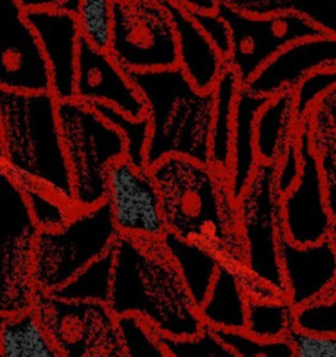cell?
Returning a JSON list of instances; mask_svg holds the SVG:
<instances>
[{
  "label": "cell",
  "instance_id": "obj_24",
  "mask_svg": "<svg viewBox=\"0 0 336 357\" xmlns=\"http://www.w3.org/2000/svg\"><path fill=\"white\" fill-rule=\"evenodd\" d=\"M241 88L243 84L238 75L229 66L222 73L213 88L215 106L211 131L209 163L224 173H230L231 166L234 113Z\"/></svg>",
  "mask_w": 336,
  "mask_h": 357
},
{
  "label": "cell",
  "instance_id": "obj_40",
  "mask_svg": "<svg viewBox=\"0 0 336 357\" xmlns=\"http://www.w3.org/2000/svg\"><path fill=\"white\" fill-rule=\"evenodd\" d=\"M300 173H301V156L298 149V141L296 137L289 145L280 162L277 163L276 181L282 194H286L297 183Z\"/></svg>",
  "mask_w": 336,
  "mask_h": 357
},
{
  "label": "cell",
  "instance_id": "obj_41",
  "mask_svg": "<svg viewBox=\"0 0 336 357\" xmlns=\"http://www.w3.org/2000/svg\"><path fill=\"white\" fill-rule=\"evenodd\" d=\"M187 13H211L217 11L220 0H169Z\"/></svg>",
  "mask_w": 336,
  "mask_h": 357
},
{
  "label": "cell",
  "instance_id": "obj_34",
  "mask_svg": "<svg viewBox=\"0 0 336 357\" xmlns=\"http://www.w3.org/2000/svg\"><path fill=\"white\" fill-rule=\"evenodd\" d=\"M294 324L304 332L336 336V284L316 300L296 307Z\"/></svg>",
  "mask_w": 336,
  "mask_h": 357
},
{
  "label": "cell",
  "instance_id": "obj_11",
  "mask_svg": "<svg viewBox=\"0 0 336 357\" xmlns=\"http://www.w3.org/2000/svg\"><path fill=\"white\" fill-rule=\"evenodd\" d=\"M217 13L231 31L233 47L227 66L245 86L276 54L289 45L322 35L319 28L297 14L251 15L220 3Z\"/></svg>",
  "mask_w": 336,
  "mask_h": 357
},
{
  "label": "cell",
  "instance_id": "obj_39",
  "mask_svg": "<svg viewBox=\"0 0 336 357\" xmlns=\"http://www.w3.org/2000/svg\"><path fill=\"white\" fill-rule=\"evenodd\" d=\"M289 339L293 343L296 357H336V336L294 329Z\"/></svg>",
  "mask_w": 336,
  "mask_h": 357
},
{
  "label": "cell",
  "instance_id": "obj_21",
  "mask_svg": "<svg viewBox=\"0 0 336 357\" xmlns=\"http://www.w3.org/2000/svg\"><path fill=\"white\" fill-rule=\"evenodd\" d=\"M268 100L269 96L254 93L245 86L241 88L237 98L231 142V166L229 173L236 199L247 187L259 165L255 145V123L259 110Z\"/></svg>",
  "mask_w": 336,
  "mask_h": 357
},
{
  "label": "cell",
  "instance_id": "obj_15",
  "mask_svg": "<svg viewBox=\"0 0 336 357\" xmlns=\"http://www.w3.org/2000/svg\"><path fill=\"white\" fill-rule=\"evenodd\" d=\"M50 71V92L60 100L75 98L81 31L77 15L60 7L25 10Z\"/></svg>",
  "mask_w": 336,
  "mask_h": 357
},
{
  "label": "cell",
  "instance_id": "obj_26",
  "mask_svg": "<svg viewBox=\"0 0 336 357\" xmlns=\"http://www.w3.org/2000/svg\"><path fill=\"white\" fill-rule=\"evenodd\" d=\"M229 7L251 14H297L322 32L336 35V0H220Z\"/></svg>",
  "mask_w": 336,
  "mask_h": 357
},
{
  "label": "cell",
  "instance_id": "obj_25",
  "mask_svg": "<svg viewBox=\"0 0 336 357\" xmlns=\"http://www.w3.org/2000/svg\"><path fill=\"white\" fill-rule=\"evenodd\" d=\"M0 357H64L35 312L0 315Z\"/></svg>",
  "mask_w": 336,
  "mask_h": 357
},
{
  "label": "cell",
  "instance_id": "obj_30",
  "mask_svg": "<svg viewBox=\"0 0 336 357\" xmlns=\"http://www.w3.org/2000/svg\"><path fill=\"white\" fill-rule=\"evenodd\" d=\"M20 185L25 194L32 219L39 230H52L63 226L77 209L74 204L63 199L45 187L33 183H22Z\"/></svg>",
  "mask_w": 336,
  "mask_h": 357
},
{
  "label": "cell",
  "instance_id": "obj_5",
  "mask_svg": "<svg viewBox=\"0 0 336 357\" xmlns=\"http://www.w3.org/2000/svg\"><path fill=\"white\" fill-rule=\"evenodd\" d=\"M57 114L71 173L74 206L88 208L105 202L109 169L125 156L124 137L93 105L78 98L60 100Z\"/></svg>",
  "mask_w": 336,
  "mask_h": 357
},
{
  "label": "cell",
  "instance_id": "obj_27",
  "mask_svg": "<svg viewBox=\"0 0 336 357\" xmlns=\"http://www.w3.org/2000/svg\"><path fill=\"white\" fill-rule=\"evenodd\" d=\"M296 307L286 297L248 298L244 331L257 339H283L296 329Z\"/></svg>",
  "mask_w": 336,
  "mask_h": 357
},
{
  "label": "cell",
  "instance_id": "obj_9",
  "mask_svg": "<svg viewBox=\"0 0 336 357\" xmlns=\"http://www.w3.org/2000/svg\"><path fill=\"white\" fill-rule=\"evenodd\" d=\"M32 311L64 357H125L119 317L106 303L36 290Z\"/></svg>",
  "mask_w": 336,
  "mask_h": 357
},
{
  "label": "cell",
  "instance_id": "obj_37",
  "mask_svg": "<svg viewBox=\"0 0 336 357\" xmlns=\"http://www.w3.org/2000/svg\"><path fill=\"white\" fill-rule=\"evenodd\" d=\"M336 88V68H323L307 75L293 91L298 123L305 120L318 102Z\"/></svg>",
  "mask_w": 336,
  "mask_h": 357
},
{
  "label": "cell",
  "instance_id": "obj_6",
  "mask_svg": "<svg viewBox=\"0 0 336 357\" xmlns=\"http://www.w3.org/2000/svg\"><path fill=\"white\" fill-rule=\"evenodd\" d=\"M119 237L106 202L77 208L63 226L39 230L33 261L36 290L57 291L110 251Z\"/></svg>",
  "mask_w": 336,
  "mask_h": 357
},
{
  "label": "cell",
  "instance_id": "obj_42",
  "mask_svg": "<svg viewBox=\"0 0 336 357\" xmlns=\"http://www.w3.org/2000/svg\"><path fill=\"white\" fill-rule=\"evenodd\" d=\"M316 107H319L326 117L329 119L332 127L336 131V88L333 91H330L328 95H325L316 105Z\"/></svg>",
  "mask_w": 336,
  "mask_h": 357
},
{
  "label": "cell",
  "instance_id": "obj_22",
  "mask_svg": "<svg viewBox=\"0 0 336 357\" xmlns=\"http://www.w3.org/2000/svg\"><path fill=\"white\" fill-rule=\"evenodd\" d=\"M293 91L270 96L255 123V145L262 163H279L298 132Z\"/></svg>",
  "mask_w": 336,
  "mask_h": 357
},
{
  "label": "cell",
  "instance_id": "obj_29",
  "mask_svg": "<svg viewBox=\"0 0 336 357\" xmlns=\"http://www.w3.org/2000/svg\"><path fill=\"white\" fill-rule=\"evenodd\" d=\"M113 275V248L88 265L74 279L54 294L68 300H85L106 303L110 294Z\"/></svg>",
  "mask_w": 336,
  "mask_h": 357
},
{
  "label": "cell",
  "instance_id": "obj_33",
  "mask_svg": "<svg viewBox=\"0 0 336 357\" xmlns=\"http://www.w3.org/2000/svg\"><path fill=\"white\" fill-rule=\"evenodd\" d=\"M119 328L125 357H173L162 335L138 315L119 317Z\"/></svg>",
  "mask_w": 336,
  "mask_h": 357
},
{
  "label": "cell",
  "instance_id": "obj_31",
  "mask_svg": "<svg viewBox=\"0 0 336 357\" xmlns=\"http://www.w3.org/2000/svg\"><path fill=\"white\" fill-rule=\"evenodd\" d=\"M116 0H79L77 20L81 36L91 46L109 50L113 35Z\"/></svg>",
  "mask_w": 336,
  "mask_h": 357
},
{
  "label": "cell",
  "instance_id": "obj_38",
  "mask_svg": "<svg viewBox=\"0 0 336 357\" xmlns=\"http://www.w3.org/2000/svg\"><path fill=\"white\" fill-rule=\"evenodd\" d=\"M198 26L204 31L212 45L217 49V52L227 60L231 53L233 40H231V31L226 20L217 13H190Z\"/></svg>",
  "mask_w": 336,
  "mask_h": 357
},
{
  "label": "cell",
  "instance_id": "obj_23",
  "mask_svg": "<svg viewBox=\"0 0 336 357\" xmlns=\"http://www.w3.org/2000/svg\"><path fill=\"white\" fill-rule=\"evenodd\" d=\"M162 243L177 266L192 300L199 307L206 298L223 262L209 248L184 240L170 231L165 234Z\"/></svg>",
  "mask_w": 336,
  "mask_h": 357
},
{
  "label": "cell",
  "instance_id": "obj_12",
  "mask_svg": "<svg viewBox=\"0 0 336 357\" xmlns=\"http://www.w3.org/2000/svg\"><path fill=\"white\" fill-rule=\"evenodd\" d=\"M105 202L120 236L162 240L167 233L159 187L149 166H137L125 156L113 163Z\"/></svg>",
  "mask_w": 336,
  "mask_h": 357
},
{
  "label": "cell",
  "instance_id": "obj_1",
  "mask_svg": "<svg viewBox=\"0 0 336 357\" xmlns=\"http://www.w3.org/2000/svg\"><path fill=\"white\" fill-rule=\"evenodd\" d=\"M151 169L167 231L209 248L223 264L247 271L229 173L185 156H167Z\"/></svg>",
  "mask_w": 336,
  "mask_h": 357
},
{
  "label": "cell",
  "instance_id": "obj_18",
  "mask_svg": "<svg viewBox=\"0 0 336 357\" xmlns=\"http://www.w3.org/2000/svg\"><path fill=\"white\" fill-rule=\"evenodd\" d=\"M286 298L300 307L316 300L336 284V243L329 237L298 245L286 236L280 244Z\"/></svg>",
  "mask_w": 336,
  "mask_h": 357
},
{
  "label": "cell",
  "instance_id": "obj_16",
  "mask_svg": "<svg viewBox=\"0 0 336 357\" xmlns=\"http://www.w3.org/2000/svg\"><path fill=\"white\" fill-rule=\"evenodd\" d=\"M75 98L88 103H103L139 119L146 113L145 102L123 68L109 50H100L81 40L77 66Z\"/></svg>",
  "mask_w": 336,
  "mask_h": 357
},
{
  "label": "cell",
  "instance_id": "obj_7",
  "mask_svg": "<svg viewBox=\"0 0 336 357\" xmlns=\"http://www.w3.org/2000/svg\"><path fill=\"white\" fill-rule=\"evenodd\" d=\"M276 170V163L259 162L237 198V209L247 272L286 297L280 265V244L284 237L283 194L277 187Z\"/></svg>",
  "mask_w": 336,
  "mask_h": 357
},
{
  "label": "cell",
  "instance_id": "obj_35",
  "mask_svg": "<svg viewBox=\"0 0 336 357\" xmlns=\"http://www.w3.org/2000/svg\"><path fill=\"white\" fill-rule=\"evenodd\" d=\"M162 340L173 357H240L216 331L206 326L195 336H162Z\"/></svg>",
  "mask_w": 336,
  "mask_h": 357
},
{
  "label": "cell",
  "instance_id": "obj_8",
  "mask_svg": "<svg viewBox=\"0 0 336 357\" xmlns=\"http://www.w3.org/2000/svg\"><path fill=\"white\" fill-rule=\"evenodd\" d=\"M38 233L21 185L0 169V315L32 310Z\"/></svg>",
  "mask_w": 336,
  "mask_h": 357
},
{
  "label": "cell",
  "instance_id": "obj_2",
  "mask_svg": "<svg viewBox=\"0 0 336 357\" xmlns=\"http://www.w3.org/2000/svg\"><path fill=\"white\" fill-rule=\"evenodd\" d=\"M107 305L117 317L144 318L167 337L195 336L205 328L162 240L117 238Z\"/></svg>",
  "mask_w": 336,
  "mask_h": 357
},
{
  "label": "cell",
  "instance_id": "obj_19",
  "mask_svg": "<svg viewBox=\"0 0 336 357\" xmlns=\"http://www.w3.org/2000/svg\"><path fill=\"white\" fill-rule=\"evenodd\" d=\"M165 4L170 13L178 52V67L201 91H212L227 67V60L217 52L192 15L169 0Z\"/></svg>",
  "mask_w": 336,
  "mask_h": 357
},
{
  "label": "cell",
  "instance_id": "obj_14",
  "mask_svg": "<svg viewBox=\"0 0 336 357\" xmlns=\"http://www.w3.org/2000/svg\"><path fill=\"white\" fill-rule=\"evenodd\" d=\"M0 88L50 91L47 61L17 0H0Z\"/></svg>",
  "mask_w": 336,
  "mask_h": 357
},
{
  "label": "cell",
  "instance_id": "obj_43",
  "mask_svg": "<svg viewBox=\"0 0 336 357\" xmlns=\"http://www.w3.org/2000/svg\"><path fill=\"white\" fill-rule=\"evenodd\" d=\"M24 10L43 8V7H60L64 0H17Z\"/></svg>",
  "mask_w": 336,
  "mask_h": 357
},
{
  "label": "cell",
  "instance_id": "obj_10",
  "mask_svg": "<svg viewBox=\"0 0 336 357\" xmlns=\"http://www.w3.org/2000/svg\"><path fill=\"white\" fill-rule=\"evenodd\" d=\"M109 52L127 71L178 66L176 29L165 0H116Z\"/></svg>",
  "mask_w": 336,
  "mask_h": 357
},
{
  "label": "cell",
  "instance_id": "obj_13",
  "mask_svg": "<svg viewBox=\"0 0 336 357\" xmlns=\"http://www.w3.org/2000/svg\"><path fill=\"white\" fill-rule=\"evenodd\" d=\"M301 173L297 183L282 198L284 236L294 244L305 245L330 237V215L318 158L311 142L310 120L298 126Z\"/></svg>",
  "mask_w": 336,
  "mask_h": 357
},
{
  "label": "cell",
  "instance_id": "obj_17",
  "mask_svg": "<svg viewBox=\"0 0 336 357\" xmlns=\"http://www.w3.org/2000/svg\"><path fill=\"white\" fill-rule=\"evenodd\" d=\"M323 68H336V35L322 33L289 45L245 88L270 98L294 91L307 75Z\"/></svg>",
  "mask_w": 336,
  "mask_h": 357
},
{
  "label": "cell",
  "instance_id": "obj_4",
  "mask_svg": "<svg viewBox=\"0 0 336 357\" xmlns=\"http://www.w3.org/2000/svg\"><path fill=\"white\" fill-rule=\"evenodd\" d=\"M128 73L145 102L151 127L146 165L152 167L167 156L209 163L213 89H198L178 66Z\"/></svg>",
  "mask_w": 336,
  "mask_h": 357
},
{
  "label": "cell",
  "instance_id": "obj_44",
  "mask_svg": "<svg viewBox=\"0 0 336 357\" xmlns=\"http://www.w3.org/2000/svg\"><path fill=\"white\" fill-rule=\"evenodd\" d=\"M330 238L336 243V219H333V223H332V230H330Z\"/></svg>",
  "mask_w": 336,
  "mask_h": 357
},
{
  "label": "cell",
  "instance_id": "obj_3",
  "mask_svg": "<svg viewBox=\"0 0 336 357\" xmlns=\"http://www.w3.org/2000/svg\"><path fill=\"white\" fill-rule=\"evenodd\" d=\"M57 105L50 91L0 88V169L74 204Z\"/></svg>",
  "mask_w": 336,
  "mask_h": 357
},
{
  "label": "cell",
  "instance_id": "obj_36",
  "mask_svg": "<svg viewBox=\"0 0 336 357\" xmlns=\"http://www.w3.org/2000/svg\"><path fill=\"white\" fill-rule=\"evenodd\" d=\"M240 357H296L293 343L283 339H257L245 331H216Z\"/></svg>",
  "mask_w": 336,
  "mask_h": 357
},
{
  "label": "cell",
  "instance_id": "obj_20",
  "mask_svg": "<svg viewBox=\"0 0 336 357\" xmlns=\"http://www.w3.org/2000/svg\"><path fill=\"white\" fill-rule=\"evenodd\" d=\"M247 271L222 264L212 287L198 307L206 328L213 331H244L247 322L248 293L244 286Z\"/></svg>",
  "mask_w": 336,
  "mask_h": 357
},
{
  "label": "cell",
  "instance_id": "obj_28",
  "mask_svg": "<svg viewBox=\"0 0 336 357\" xmlns=\"http://www.w3.org/2000/svg\"><path fill=\"white\" fill-rule=\"evenodd\" d=\"M308 120L311 142L318 158L328 206L332 218L336 219V131L326 114L316 106Z\"/></svg>",
  "mask_w": 336,
  "mask_h": 357
},
{
  "label": "cell",
  "instance_id": "obj_32",
  "mask_svg": "<svg viewBox=\"0 0 336 357\" xmlns=\"http://www.w3.org/2000/svg\"><path fill=\"white\" fill-rule=\"evenodd\" d=\"M92 105V103H91ZM95 109L109 121L112 123L124 137L125 141V158L137 166H148L146 165V152L151 137V127L148 117H131L119 109L95 103Z\"/></svg>",
  "mask_w": 336,
  "mask_h": 357
}]
</instances>
